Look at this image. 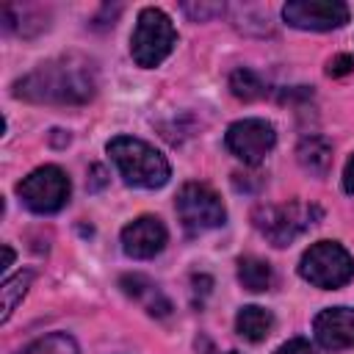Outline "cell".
Segmentation results:
<instances>
[{"label":"cell","mask_w":354,"mask_h":354,"mask_svg":"<svg viewBox=\"0 0 354 354\" xmlns=\"http://www.w3.org/2000/svg\"><path fill=\"white\" fill-rule=\"evenodd\" d=\"M97 86V64L83 53H64L22 75L14 83V97L36 105H86Z\"/></svg>","instance_id":"obj_1"},{"label":"cell","mask_w":354,"mask_h":354,"mask_svg":"<svg viewBox=\"0 0 354 354\" xmlns=\"http://www.w3.org/2000/svg\"><path fill=\"white\" fill-rule=\"evenodd\" d=\"M108 155L119 171V177L127 185L136 188H160L169 183L171 177V166L169 160L147 141L133 138V136H116L108 141Z\"/></svg>","instance_id":"obj_2"},{"label":"cell","mask_w":354,"mask_h":354,"mask_svg":"<svg viewBox=\"0 0 354 354\" xmlns=\"http://www.w3.org/2000/svg\"><path fill=\"white\" fill-rule=\"evenodd\" d=\"M324 216V210L313 202H279V205H257L252 213V224L254 230L277 249L293 243L296 238H301L318 218Z\"/></svg>","instance_id":"obj_3"},{"label":"cell","mask_w":354,"mask_h":354,"mask_svg":"<svg viewBox=\"0 0 354 354\" xmlns=\"http://www.w3.org/2000/svg\"><path fill=\"white\" fill-rule=\"evenodd\" d=\"M174 44H177V30H174L169 14L155 8V6L141 8L138 19H136V28L130 33L133 61L144 69H155L171 55Z\"/></svg>","instance_id":"obj_4"},{"label":"cell","mask_w":354,"mask_h":354,"mask_svg":"<svg viewBox=\"0 0 354 354\" xmlns=\"http://www.w3.org/2000/svg\"><path fill=\"white\" fill-rule=\"evenodd\" d=\"M299 277L321 290L343 288L354 277V257L337 241H318L304 249L299 260Z\"/></svg>","instance_id":"obj_5"},{"label":"cell","mask_w":354,"mask_h":354,"mask_svg":"<svg viewBox=\"0 0 354 354\" xmlns=\"http://www.w3.org/2000/svg\"><path fill=\"white\" fill-rule=\"evenodd\" d=\"M174 210L180 216V224L191 235L216 230V227H221L227 221V207H224L221 196L205 183H185L177 191Z\"/></svg>","instance_id":"obj_6"},{"label":"cell","mask_w":354,"mask_h":354,"mask_svg":"<svg viewBox=\"0 0 354 354\" xmlns=\"http://www.w3.org/2000/svg\"><path fill=\"white\" fill-rule=\"evenodd\" d=\"M69 191H72V183H69L66 171L61 166H53V163L33 169L17 185L22 205L33 213H41V216L58 213L69 202Z\"/></svg>","instance_id":"obj_7"},{"label":"cell","mask_w":354,"mask_h":354,"mask_svg":"<svg viewBox=\"0 0 354 354\" xmlns=\"http://www.w3.org/2000/svg\"><path fill=\"white\" fill-rule=\"evenodd\" d=\"M224 144L227 149L249 163V166H257L277 144V130L271 122L266 119H257V116H249V119H238L227 127V136H224Z\"/></svg>","instance_id":"obj_8"},{"label":"cell","mask_w":354,"mask_h":354,"mask_svg":"<svg viewBox=\"0 0 354 354\" xmlns=\"http://www.w3.org/2000/svg\"><path fill=\"white\" fill-rule=\"evenodd\" d=\"M282 19L299 30H335L348 22V6L340 0H290L282 6Z\"/></svg>","instance_id":"obj_9"},{"label":"cell","mask_w":354,"mask_h":354,"mask_svg":"<svg viewBox=\"0 0 354 354\" xmlns=\"http://www.w3.org/2000/svg\"><path fill=\"white\" fill-rule=\"evenodd\" d=\"M169 232L158 216H138L122 227V249L133 260H149L163 252Z\"/></svg>","instance_id":"obj_10"},{"label":"cell","mask_w":354,"mask_h":354,"mask_svg":"<svg viewBox=\"0 0 354 354\" xmlns=\"http://www.w3.org/2000/svg\"><path fill=\"white\" fill-rule=\"evenodd\" d=\"M313 335L321 348L343 351L354 346V307H326L313 321Z\"/></svg>","instance_id":"obj_11"},{"label":"cell","mask_w":354,"mask_h":354,"mask_svg":"<svg viewBox=\"0 0 354 354\" xmlns=\"http://www.w3.org/2000/svg\"><path fill=\"white\" fill-rule=\"evenodd\" d=\"M119 288H122L133 301H138V304L147 310V315H152V318H166V315H171V301L166 299V293H163L149 277H144V274H122V277H119Z\"/></svg>","instance_id":"obj_12"},{"label":"cell","mask_w":354,"mask_h":354,"mask_svg":"<svg viewBox=\"0 0 354 354\" xmlns=\"http://www.w3.org/2000/svg\"><path fill=\"white\" fill-rule=\"evenodd\" d=\"M296 160L304 171L326 177V171L332 169V144L324 136H304L296 147Z\"/></svg>","instance_id":"obj_13"},{"label":"cell","mask_w":354,"mask_h":354,"mask_svg":"<svg viewBox=\"0 0 354 354\" xmlns=\"http://www.w3.org/2000/svg\"><path fill=\"white\" fill-rule=\"evenodd\" d=\"M271 329H274V315L260 304H246L235 315V332L243 340L260 343V340H266L271 335Z\"/></svg>","instance_id":"obj_14"},{"label":"cell","mask_w":354,"mask_h":354,"mask_svg":"<svg viewBox=\"0 0 354 354\" xmlns=\"http://www.w3.org/2000/svg\"><path fill=\"white\" fill-rule=\"evenodd\" d=\"M238 282L252 290V293H263V290H271L274 288V268L271 263H266L263 257H254V254H246L238 260Z\"/></svg>","instance_id":"obj_15"},{"label":"cell","mask_w":354,"mask_h":354,"mask_svg":"<svg viewBox=\"0 0 354 354\" xmlns=\"http://www.w3.org/2000/svg\"><path fill=\"white\" fill-rule=\"evenodd\" d=\"M17 354H80V346L66 332H50L44 337H36L33 343L19 348Z\"/></svg>","instance_id":"obj_16"},{"label":"cell","mask_w":354,"mask_h":354,"mask_svg":"<svg viewBox=\"0 0 354 354\" xmlns=\"http://www.w3.org/2000/svg\"><path fill=\"white\" fill-rule=\"evenodd\" d=\"M30 282H33V271H19V274H14V277H8V279L3 282V288H0V293H3V313H0V324H6V321L14 315L17 304H19V301H22V296L28 293Z\"/></svg>","instance_id":"obj_17"},{"label":"cell","mask_w":354,"mask_h":354,"mask_svg":"<svg viewBox=\"0 0 354 354\" xmlns=\"http://www.w3.org/2000/svg\"><path fill=\"white\" fill-rule=\"evenodd\" d=\"M230 91L238 97V100H260L266 94V83L260 80L257 72L252 69H235L230 75Z\"/></svg>","instance_id":"obj_18"},{"label":"cell","mask_w":354,"mask_h":354,"mask_svg":"<svg viewBox=\"0 0 354 354\" xmlns=\"http://www.w3.org/2000/svg\"><path fill=\"white\" fill-rule=\"evenodd\" d=\"M183 11H185L191 19L205 22L207 17L221 14V11H224V6H218V3H183Z\"/></svg>","instance_id":"obj_19"},{"label":"cell","mask_w":354,"mask_h":354,"mask_svg":"<svg viewBox=\"0 0 354 354\" xmlns=\"http://www.w3.org/2000/svg\"><path fill=\"white\" fill-rule=\"evenodd\" d=\"M354 69V58L351 55H346V53H340V55H335V58H329V64H326V72L332 75V77H340V75H348Z\"/></svg>","instance_id":"obj_20"},{"label":"cell","mask_w":354,"mask_h":354,"mask_svg":"<svg viewBox=\"0 0 354 354\" xmlns=\"http://www.w3.org/2000/svg\"><path fill=\"white\" fill-rule=\"evenodd\" d=\"M274 354H315V348L304 340V337H293V340H288V343H282Z\"/></svg>","instance_id":"obj_21"},{"label":"cell","mask_w":354,"mask_h":354,"mask_svg":"<svg viewBox=\"0 0 354 354\" xmlns=\"http://www.w3.org/2000/svg\"><path fill=\"white\" fill-rule=\"evenodd\" d=\"M343 191L354 194V152H351V158L346 160V169H343Z\"/></svg>","instance_id":"obj_22"},{"label":"cell","mask_w":354,"mask_h":354,"mask_svg":"<svg viewBox=\"0 0 354 354\" xmlns=\"http://www.w3.org/2000/svg\"><path fill=\"white\" fill-rule=\"evenodd\" d=\"M199 354H241V351H235V348H230V351H218V348H213L210 346V340H199Z\"/></svg>","instance_id":"obj_23"},{"label":"cell","mask_w":354,"mask_h":354,"mask_svg":"<svg viewBox=\"0 0 354 354\" xmlns=\"http://www.w3.org/2000/svg\"><path fill=\"white\" fill-rule=\"evenodd\" d=\"M11 263H14V249L8 243H3V266L0 268L6 271V268H11Z\"/></svg>","instance_id":"obj_24"}]
</instances>
